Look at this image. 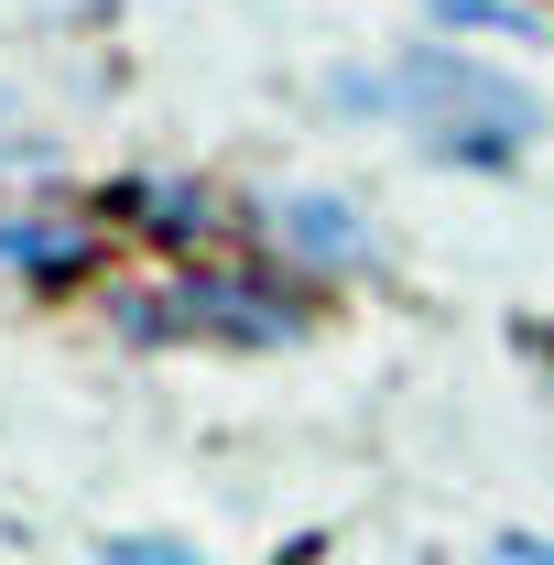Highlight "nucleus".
Segmentation results:
<instances>
[{"label":"nucleus","instance_id":"nucleus-4","mask_svg":"<svg viewBox=\"0 0 554 565\" xmlns=\"http://www.w3.org/2000/svg\"><path fill=\"white\" fill-rule=\"evenodd\" d=\"M98 207L120 217L131 239H152V250H207V239H217V217H228L207 185H196V174H120Z\"/></svg>","mask_w":554,"mask_h":565},{"label":"nucleus","instance_id":"nucleus-1","mask_svg":"<svg viewBox=\"0 0 554 565\" xmlns=\"http://www.w3.org/2000/svg\"><path fill=\"white\" fill-rule=\"evenodd\" d=\"M348 109H403L424 131V152H446V163H489V174H511L533 131H544V109H533V87H511L500 66L479 55H403L392 76H338Z\"/></svg>","mask_w":554,"mask_h":565},{"label":"nucleus","instance_id":"nucleus-6","mask_svg":"<svg viewBox=\"0 0 554 565\" xmlns=\"http://www.w3.org/2000/svg\"><path fill=\"white\" fill-rule=\"evenodd\" d=\"M435 22H468V33H533V11L522 0H424Z\"/></svg>","mask_w":554,"mask_h":565},{"label":"nucleus","instance_id":"nucleus-8","mask_svg":"<svg viewBox=\"0 0 554 565\" xmlns=\"http://www.w3.org/2000/svg\"><path fill=\"white\" fill-rule=\"evenodd\" d=\"M511 565H554V544H522V533H511Z\"/></svg>","mask_w":554,"mask_h":565},{"label":"nucleus","instance_id":"nucleus-7","mask_svg":"<svg viewBox=\"0 0 554 565\" xmlns=\"http://www.w3.org/2000/svg\"><path fill=\"white\" fill-rule=\"evenodd\" d=\"M109 565H207V555H185L163 533H109Z\"/></svg>","mask_w":554,"mask_h":565},{"label":"nucleus","instance_id":"nucleus-5","mask_svg":"<svg viewBox=\"0 0 554 565\" xmlns=\"http://www.w3.org/2000/svg\"><path fill=\"white\" fill-rule=\"evenodd\" d=\"M0 273H22V282H87V273H98V228H87V217L22 207V217H0Z\"/></svg>","mask_w":554,"mask_h":565},{"label":"nucleus","instance_id":"nucleus-2","mask_svg":"<svg viewBox=\"0 0 554 565\" xmlns=\"http://www.w3.org/2000/svg\"><path fill=\"white\" fill-rule=\"evenodd\" d=\"M109 327L120 338H207V349H294L316 327V305L273 273H217L185 262L163 282H109Z\"/></svg>","mask_w":554,"mask_h":565},{"label":"nucleus","instance_id":"nucleus-3","mask_svg":"<svg viewBox=\"0 0 554 565\" xmlns=\"http://www.w3.org/2000/svg\"><path fill=\"white\" fill-rule=\"evenodd\" d=\"M251 228H273V250L305 262V273H370V262H381V239H370L359 207H338V196H262Z\"/></svg>","mask_w":554,"mask_h":565}]
</instances>
